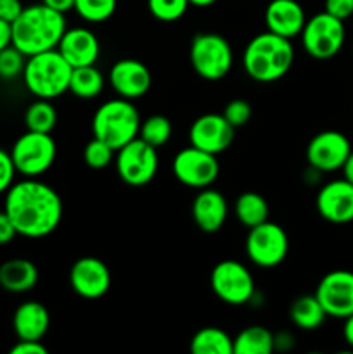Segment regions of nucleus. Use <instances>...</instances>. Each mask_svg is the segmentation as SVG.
I'll return each mask as SVG.
<instances>
[{"instance_id":"1","label":"nucleus","mask_w":353,"mask_h":354,"mask_svg":"<svg viewBox=\"0 0 353 354\" xmlns=\"http://www.w3.org/2000/svg\"><path fill=\"white\" fill-rule=\"evenodd\" d=\"M3 211L12 221L17 235L44 239L55 232L61 223L62 201L47 183L37 178H24L9 187Z\"/></svg>"},{"instance_id":"2","label":"nucleus","mask_w":353,"mask_h":354,"mask_svg":"<svg viewBox=\"0 0 353 354\" xmlns=\"http://www.w3.org/2000/svg\"><path fill=\"white\" fill-rule=\"evenodd\" d=\"M12 45L26 57L40 52L57 48L59 40L64 35V14L51 9L45 3L24 7L12 24Z\"/></svg>"},{"instance_id":"3","label":"nucleus","mask_w":353,"mask_h":354,"mask_svg":"<svg viewBox=\"0 0 353 354\" xmlns=\"http://www.w3.org/2000/svg\"><path fill=\"white\" fill-rule=\"evenodd\" d=\"M294 62V47L289 38L266 30L249 40L242 54V66L251 80L272 83L287 75Z\"/></svg>"},{"instance_id":"4","label":"nucleus","mask_w":353,"mask_h":354,"mask_svg":"<svg viewBox=\"0 0 353 354\" xmlns=\"http://www.w3.org/2000/svg\"><path fill=\"white\" fill-rule=\"evenodd\" d=\"M71 71V64L59 54L57 48H52L26 57L23 80L31 95L54 100L68 92Z\"/></svg>"},{"instance_id":"5","label":"nucleus","mask_w":353,"mask_h":354,"mask_svg":"<svg viewBox=\"0 0 353 354\" xmlns=\"http://www.w3.org/2000/svg\"><path fill=\"white\" fill-rule=\"evenodd\" d=\"M141 114L132 100L118 97L100 104L92 118L93 137L118 151L138 137Z\"/></svg>"},{"instance_id":"6","label":"nucleus","mask_w":353,"mask_h":354,"mask_svg":"<svg viewBox=\"0 0 353 354\" xmlns=\"http://www.w3.org/2000/svg\"><path fill=\"white\" fill-rule=\"evenodd\" d=\"M189 57L194 71L206 82L225 78L234 62L230 44L218 33H197L190 41Z\"/></svg>"},{"instance_id":"7","label":"nucleus","mask_w":353,"mask_h":354,"mask_svg":"<svg viewBox=\"0 0 353 354\" xmlns=\"http://www.w3.org/2000/svg\"><path fill=\"white\" fill-rule=\"evenodd\" d=\"M57 156V145L51 133L30 131L21 135L10 149L14 168L24 178H38L52 168Z\"/></svg>"},{"instance_id":"8","label":"nucleus","mask_w":353,"mask_h":354,"mask_svg":"<svg viewBox=\"0 0 353 354\" xmlns=\"http://www.w3.org/2000/svg\"><path fill=\"white\" fill-rule=\"evenodd\" d=\"M301 44L305 52L314 59H331L345 45V21L331 16L324 10L307 19L301 30Z\"/></svg>"},{"instance_id":"9","label":"nucleus","mask_w":353,"mask_h":354,"mask_svg":"<svg viewBox=\"0 0 353 354\" xmlns=\"http://www.w3.org/2000/svg\"><path fill=\"white\" fill-rule=\"evenodd\" d=\"M246 254L260 268H275L289 252V237L280 225L263 221L249 228L244 242Z\"/></svg>"},{"instance_id":"10","label":"nucleus","mask_w":353,"mask_h":354,"mask_svg":"<svg viewBox=\"0 0 353 354\" xmlns=\"http://www.w3.org/2000/svg\"><path fill=\"white\" fill-rule=\"evenodd\" d=\"M116 173L127 185L144 187L158 173V151L142 138H134L114 154Z\"/></svg>"},{"instance_id":"11","label":"nucleus","mask_w":353,"mask_h":354,"mask_svg":"<svg viewBox=\"0 0 353 354\" xmlns=\"http://www.w3.org/2000/svg\"><path fill=\"white\" fill-rule=\"evenodd\" d=\"M210 286L215 296L230 306L249 304L255 289V279L242 263L225 259L211 270Z\"/></svg>"},{"instance_id":"12","label":"nucleus","mask_w":353,"mask_h":354,"mask_svg":"<svg viewBox=\"0 0 353 354\" xmlns=\"http://www.w3.org/2000/svg\"><path fill=\"white\" fill-rule=\"evenodd\" d=\"M172 171L182 185L201 190L213 185L220 175V165L215 154L190 145L176 152L172 162Z\"/></svg>"},{"instance_id":"13","label":"nucleus","mask_w":353,"mask_h":354,"mask_svg":"<svg viewBox=\"0 0 353 354\" xmlns=\"http://www.w3.org/2000/svg\"><path fill=\"white\" fill-rule=\"evenodd\" d=\"M315 296L320 301L325 315L345 320L353 313V272L334 270L322 277Z\"/></svg>"},{"instance_id":"14","label":"nucleus","mask_w":353,"mask_h":354,"mask_svg":"<svg viewBox=\"0 0 353 354\" xmlns=\"http://www.w3.org/2000/svg\"><path fill=\"white\" fill-rule=\"evenodd\" d=\"M352 152L348 137L341 131L325 130L315 135L307 147L308 166L320 173H332L343 168Z\"/></svg>"},{"instance_id":"15","label":"nucleus","mask_w":353,"mask_h":354,"mask_svg":"<svg viewBox=\"0 0 353 354\" xmlns=\"http://www.w3.org/2000/svg\"><path fill=\"white\" fill-rule=\"evenodd\" d=\"M235 128L224 118V114L208 113L194 120L189 128V142L194 147L210 154H221L232 145Z\"/></svg>"},{"instance_id":"16","label":"nucleus","mask_w":353,"mask_h":354,"mask_svg":"<svg viewBox=\"0 0 353 354\" xmlns=\"http://www.w3.org/2000/svg\"><path fill=\"white\" fill-rule=\"evenodd\" d=\"M69 283L83 299H100L111 287V272L106 263L93 256H85L73 263Z\"/></svg>"},{"instance_id":"17","label":"nucleus","mask_w":353,"mask_h":354,"mask_svg":"<svg viewBox=\"0 0 353 354\" xmlns=\"http://www.w3.org/2000/svg\"><path fill=\"white\" fill-rule=\"evenodd\" d=\"M315 206L318 214L329 223H350L353 221V183L339 178L322 185Z\"/></svg>"},{"instance_id":"18","label":"nucleus","mask_w":353,"mask_h":354,"mask_svg":"<svg viewBox=\"0 0 353 354\" xmlns=\"http://www.w3.org/2000/svg\"><path fill=\"white\" fill-rule=\"evenodd\" d=\"M152 83L151 71L137 59H121L109 69V85L118 97L135 100L149 92Z\"/></svg>"},{"instance_id":"19","label":"nucleus","mask_w":353,"mask_h":354,"mask_svg":"<svg viewBox=\"0 0 353 354\" xmlns=\"http://www.w3.org/2000/svg\"><path fill=\"white\" fill-rule=\"evenodd\" d=\"M57 50L71 68H82L96 64L100 54V44L89 28H69L59 40Z\"/></svg>"},{"instance_id":"20","label":"nucleus","mask_w":353,"mask_h":354,"mask_svg":"<svg viewBox=\"0 0 353 354\" xmlns=\"http://www.w3.org/2000/svg\"><path fill=\"white\" fill-rule=\"evenodd\" d=\"M307 16L298 0H272L265 9L266 30L284 38H294L301 33Z\"/></svg>"},{"instance_id":"21","label":"nucleus","mask_w":353,"mask_h":354,"mask_svg":"<svg viewBox=\"0 0 353 354\" xmlns=\"http://www.w3.org/2000/svg\"><path fill=\"white\" fill-rule=\"evenodd\" d=\"M228 206L218 190L201 189L192 201V220L204 234H217L227 220Z\"/></svg>"},{"instance_id":"22","label":"nucleus","mask_w":353,"mask_h":354,"mask_svg":"<svg viewBox=\"0 0 353 354\" xmlns=\"http://www.w3.org/2000/svg\"><path fill=\"white\" fill-rule=\"evenodd\" d=\"M12 327L19 341H42L51 327V315L44 304L26 301L14 311Z\"/></svg>"},{"instance_id":"23","label":"nucleus","mask_w":353,"mask_h":354,"mask_svg":"<svg viewBox=\"0 0 353 354\" xmlns=\"http://www.w3.org/2000/svg\"><path fill=\"white\" fill-rule=\"evenodd\" d=\"M38 282V270L30 259L14 258L0 265V287L7 292L23 294Z\"/></svg>"},{"instance_id":"24","label":"nucleus","mask_w":353,"mask_h":354,"mask_svg":"<svg viewBox=\"0 0 353 354\" xmlns=\"http://www.w3.org/2000/svg\"><path fill=\"white\" fill-rule=\"evenodd\" d=\"M289 318L298 328L310 332L317 330L324 324L327 315L315 294H305L293 301L289 308Z\"/></svg>"},{"instance_id":"25","label":"nucleus","mask_w":353,"mask_h":354,"mask_svg":"<svg viewBox=\"0 0 353 354\" xmlns=\"http://www.w3.org/2000/svg\"><path fill=\"white\" fill-rule=\"evenodd\" d=\"M194 354H234V339L217 327H204L190 339Z\"/></svg>"},{"instance_id":"26","label":"nucleus","mask_w":353,"mask_h":354,"mask_svg":"<svg viewBox=\"0 0 353 354\" xmlns=\"http://www.w3.org/2000/svg\"><path fill=\"white\" fill-rule=\"evenodd\" d=\"M273 334L262 325L246 327L234 339V354H272Z\"/></svg>"},{"instance_id":"27","label":"nucleus","mask_w":353,"mask_h":354,"mask_svg":"<svg viewBox=\"0 0 353 354\" xmlns=\"http://www.w3.org/2000/svg\"><path fill=\"white\" fill-rule=\"evenodd\" d=\"M234 213L239 223L253 228L269 220V204L265 197L256 192H244L235 199Z\"/></svg>"},{"instance_id":"28","label":"nucleus","mask_w":353,"mask_h":354,"mask_svg":"<svg viewBox=\"0 0 353 354\" xmlns=\"http://www.w3.org/2000/svg\"><path fill=\"white\" fill-rule=\"evenodd\" d=\"M102 90L104 76L96 66L73 68L68 92H71L75 97H80V99H93V97L100 95Z\"/></svg>"},{"instance_id":"29","label":"nucleus","mask_w":353,"mask_h":354,"mask_svg":"<svg viewBox=\"0 0 353 354\" xmlns=\"http://www.w3.org/2000/svg\"><path fill=\"white\" fill-rule=\"evenodd\" d=\"M24 124L26 130L40 131V133H52L57 124V111L52 106L51 100L37 99L28 106L24 113Z\"/></svg>"},{"instance_id":"30","label":"nucleus","mask_w":353,"mask_h":354,"mask_svg":"<svg viewBox=\"0 0 353 354\" xmlns=\"http://www.w3.org/2000/svg\"><path fill=\"white\" fill-rule=\"evenodd\" d=\"M172 121L163 114H154L149 116L147 120L141 121V128H138V138L151 144L152 147H163L166 142L172 137Z\"/></svg>"},{"instance_id":"31","label":"nucleus","mask_w":353,"mask_h":354,"mask_svg":"<svg viewBox=\"0 0 353 354\" xmlns=\"http://www.w3.org/2000/svg\"><path fill=\"white\" fill-rule=\"evenodd\" d=\"M118 0H75V7L82 19L89 23H104L114 14Z\"/></svg>"},{"instance_id":"32","label":"nucleus","mask_w":353,"mask_h":354,"mask_svg":"<svg viewBox=\"0 0 353 354\" xmlns=\"http://www.w3.org/2000/svg\"><path fill=\"white\" fill-rule=\"evenodd\" d=\"M189 0H147V9L163 23L179 21L189 9Z\"/></svg>"},{"instance_id":"33","label":"nucleus","mask_w":353,"mask_h":354,"mask_svg":"<svg viewBox=\"0 0 353 354\" xmlns=\"http://www.w3.org/2000/svg\"><path fill=\"white\" fill-rule=\"evenodd\" d=\"M114 154L116 151L111 149L106 142H102L100 138L93 137L89 144L85 145V151H83V159H85V165L92 169H104L106 166H109L114 161Z\"/></svg>"},{"instance_id":"34","label":"nucleus","mask_w":353,"mask_h":354,"mask_svg":"<svg viewBox=\"0 0 353 354\" xmlns=\"http://www.w3.org/2000/svg\"><path fill=\"white\" fill-rule=\"evenodd\" d=\"M24 64H26V55L21 50H17L12 44L9 47L0 50V80H9L17 78L23 75Z\"/></svg>"},{"instance_id":"35","label":"nucleus","mask_w":353,"mask_h":354,"mask_svg":"<svg viewBox=\"0 0 353 354\" xmlns=\"http://www.w3.org/2000/svg\"><path fill=\"white\" fill-rule=\"evenodd\" d=\"M251 106H249L248 100L244 99H234L225 106L224 109V118L232 124L234 128L244 127L249 120H251Z\"/></svg>"},{"instance_id":"36","label":"nucleus","mask_w":353,"mask_h":354,"mask_svg":"<svg viewBox=\"0 0 353 354\" xmlns=\"http://www.w3.org/2000/svg\"><path fill=\"white\" fill-rule=\"evenodd\" d=\"M16 168H14L10 152L0 149V194H6L16 178Z\"/></svg>"},{"instance_id":"37","label":"nucleus","mask_w":353,"mask_h":354,"mask_svg":"<svg viewBox=\"0 0 353 354\" xmlns=\"http://www.w3.org/2000/svg\"><path fill=\"white\" fill-rule=\"evenodd\" d=\"M324 10L338 19L346 21L353 17V0H325Z\"/></svg>"},{"instance_id":"38","label":"nucleus","mask_w":353,"mask_h":354,"mask_svg":"<svg viewBox=\"0 0 353 354\" xmlns=\"http://www.w3.org/2000/svg\"><path fill=\"white\" fill-rule=\"evenodd\" d=\"M23 3L21 0H0V19L12 24L23 12Z\"/></svg>"},{"instance_id":"39","label":"nucleus","mask_w":353,"mask_h":354,"mask_svg":"<svg viewBox=\"0 0 353 354\" xmlns=\"http://www.w3.org/2000/svg\"><path fill=\"white\" fill-rule=\"evenodd\" d=\"M10 354H47V348L40 341H17Z\"/></svg>"},{"instance_id":"40","label":"nucleus","mask_w":353,"mask_h":354,"mask_svg":"<svg viewBox=\"0 0 353 354\" xmlns=\"http://www.w3.org/2000/svg\"><path fill=\"white\" fill-rule=\"evenodd\" d=\"M16 235L17 232L10 218L7 216L6 211H0V245H7L9 242H12Z\"/></svg>"},{"instance_id":"41","label":"nucleus","mask_w":353,"mask_h":354,"mask_svg":"<svg viewBox=\"0 0 353 354\" xmlns=\"http://www.w3.org/2000/svg\"><path fill=\"white\" fill-rule=\"evenodd\" d=\"M294 348V337L291 332H277L273 334V351L286 353Z\"/></svg>"},{"instance_id":"42","label":"nucleus","mask_w":353,"mask_h":354,"mask_svg":"<svg viewBox=\"0 0 353 354\" xmlns=\"http://www.w3.org/2000/svg\"><path fill=\"white\" fill-rule=\"evenodd\" d=\"M12 44V26L7 21L0 19V50Z\"/></svg>"},{"instance_id":"43","label":"nucleus","mask_w":353,"mask_h":354,"mask_svg":"<svg viewBox=\"0 0 353 354\" xmlns=\"http://www.w3.org/2000/svg\"><path fill=\"white\" fill-rule=\"evenodd\" d=\"M42 3L62 14L69 12L75 7V0H42Z\"/></svg>"},{"instance_id":"44","label":"nucleus","mask_w":353,"mask_h":354,"mask_svg":"<svg viewBox=\"0 0 353 354\" xmlns=\"http://www.w3.org/2000/svg\"><path fill=\"white\" fill-rule=\"evenodd\" d=\"M343 339L346 344L353 349V313L345 318V325H343Z\"/></svg>"},{"instance_id":"45","label":"nucleus","mask_w":353,"mask_h":354,"mask_svg":"<svg viewBox=\"0 0 353 354\" xmlns=\"http://www.w3.org/2000/svg\"><path fill=\"white\" fill-rule=\"evenodd\" d=\"M341 171H343V178L348 180L350 183H353V149L352 152H350L348 159L345 161V165H343Z\"/></svg>"},{"instance_id":"46","label":"nucleus","mask_w":353,"mask_h":354,"mask_svg":"<svg viewBox=\"0 0 353 354\" xmlns=\"http://www.w3.org/2000/svg\"><path fill=\"white\" fill-rule=\"evenodd\" d=\"M215 2H218V0H189L190 6H196V7H208V6H213Z\"/></svg>"}]
</instances>
